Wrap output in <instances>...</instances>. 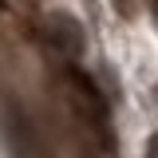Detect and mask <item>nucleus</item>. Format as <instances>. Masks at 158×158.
I'll return each mask as SVG.
<instances>
[{
    "label": "nucleus",
    "mask_w": 158,
    "mask_h": 158,
    "mask_svg": "<svg viewBox=\"0 0 158 158\" xmlns=\"http://www.w3.org/2000/svg\"><path fill=\"white\" fill-rule=\"evenodd\" d=\"M111 4H115L118 12H123V16H131V0H111Z\"/></svg>",
    "instance_id": "nucleus-3"
},
{
    "label": "nucleus",
    "mask_w": 158,
    "mask_h": 158,
    "mask_svg": "<svg viewBox=\"0 0 158 158\" xmlns=\"http://www.w3.org/2000/svg\"><path fill=\"white\" fill-rule=\"evenodd\" d=\"M44 36L63 59H79L87 52V32L71 12H48L44 16Z\"/></svg>",
    "instance_id": "nucleus-1"
},
{
    "label": "nucleus",
    "mask_w": 158,
    "mask_h": 158,
    "mask_svg": "<svg viewBox=\"0 0 158 158\" xmlns=\"http://www.w3.org/2000/svg\"><path fill=\"white\" fill-rule=\"evenodd\" d=\"M154 16H158V0H154Z\"/></svg>",
    "instance_id": "nucleus-4"
},
{
    "label": "nucleus",
    "mask_w": 158,
    "mask_h": 158,
    "mask_svg": "<svg viewBox=\"0 0 158 158\" xmlns=\"http://www.w3.org/2000/svg\"><path fill=\"white\" fill-rule=\"evenodd\" d=\"M63 87H67L71 107H75L83 118H91V123H103V118H107V103L99 95V87L83 75L79 67H67V71H63Z\"/></svg>",
    "instance_id": "nucleus-2"
}]
</instances>
